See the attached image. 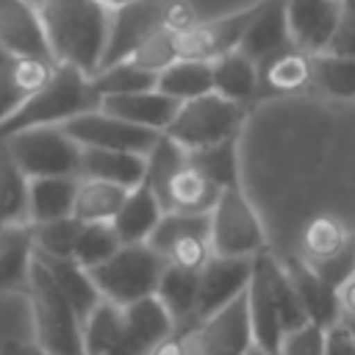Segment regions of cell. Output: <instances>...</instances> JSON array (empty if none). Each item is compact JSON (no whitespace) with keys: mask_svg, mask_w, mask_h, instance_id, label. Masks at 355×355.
I'll list each match as a JSON object with an SVG mask.
<instances>
[{"mask_svg":"<svg viewBox=\"0 0 355 355\" xmlns=\"http://www.w3.org/2000/svg\"><path fill=\"white\" fill-rule=\"evenodd\" d=\"M214 64V92L222 94L225 100H233V103H247L255 89H258V64L252 58H247L241 50H233V53H225L219 55Z\"/></svg>","mask_w":355,"mask_h":355,"instance_id":"29","label":"cell"},{"mask_svg":"<svg viewBox=\"0 0 355 355\" xmlns=\"http://www.w3.org/2000/svg\"><path fill=\"white\" fill-rule=\"evenodd\" d=\"M94 108H100V94L94 92L92 78L78 67L58 64L50 80L0 125V141L28 128L64 125L72 116H80Z\"/></svg>","mask_w":355,"mask_h":355,"instance_id":"2","label":"cell"},{"mask_svg":"<svg viewBox=\"0 0 355 355\" xmlns=\"http://www.w3.org/2000/svg\"><path fill=\"white\" fill-rule=\"evenodd\" d=\"M241 119H244L241 103H233L216 92H208V94L183 100L172 125L164 133L189 153V150L216 144L227 136H239Z\"/></svg>","mask_w":355,"mask_h":355,"instance_id":"6","label":"cell"},{"mask_svg":"<svg viewBox=\"0 0 355 355\" xmlns=\"http://www.w3.org/2000/svg\"><path fill=\"white\" fill-rule=\"evenodd\" d=\"M197 19H194V11L186 0H166L164 3V28L172 31V33H183L189 28H194Z\"/></svg>","mask_w":355,"mask_h":355,"instance_id":"43","label":"cell"},{"mask_svg":"<svg viewBox=\"0 0 355 355\" xmlns=\"http://www.w3.org/2000/svg\"><path fill=\"white\" fill-rule=\"evenodd\" d=\"M175 333V322L161 300L144 297L122 308V333L111 355H153V349Z\"/></svg>","mask_w":355,"mask_h":355,"instance_id":"13","label":"cell"},{"mask_svg":"<svg viewBox=\"0 0 355 355\" xmlns=\"http://www.w3.org/2000/svg\"><path fill=\"white\" fill-rule=\"evenodd\" d=\"M311 83L330 97L355 100V58L333 53L311 55Z\"/></svg>","mask_w":355,"mask_h":355,"instance_id":"35","label":"cell"},{"mask_svg":"<svg viewBox=\"0 0 355 355\" xmlns=\"http://www.w3.org/2000/svg\"><path fill=\"white\" fill-rule=\"evenodd\" d=\"M75 191H78L75 175L31 178V186H28V219H31V225L72 216Z\"/></svg>","mask_w":355,"mask_h":355,"instance_id":"24","label":"cell"},{"mask_svg":"<svg viewBox=\"0 0 355 355\" xmlns=\"http://www.w3.org/2000/svg\"><path fill=\"white\" fill-rule=\"evenodd\" d=\"M288 36L291 44L308 55L324 53L341 17V0H288Z\"/></svg>","mask_w":355,"mask_h":355,"instance_id":"15","label":"cell"},{"mask_svg":"<svg viewBox=\"0 0 355 355\" xmlns=\"http://www.w3.org/2000/svg\"><path fill=\"white\" fill-rule=\"evenodd\" d=\"M161 216H164V208H161L158 197L141 180L136 189L128 191V197H125V202H122V208L111 225H114L122 244H144L153 236Z\"/></svg>","mask_w":355,"mask_h":355,"instance_id":"22","label":"cell"},{"mask_svg":"<svg viewBox=\"0 0 355 355\" xmlns=\"http://www.w3.org/2000/svg\"><path fill=\"white\" fill-rule=\"evenodd\" d=\"M216 197H219V189H216L211 180H205V178L186 161V164L172 175V180H169L164 214H169V211L211 214Z\"/></svg>","mask_w":355,"mask_h":355,"instance_id":"28","label":"cell"},{"mask_svg":"<svg viewBox=\"0 0 355 355\" xmlns=\"http://www.w3.org/2000/svg\"><path fill=\"white\" fill-rule=\"evenodd\" d=\"M247 300H250V324H252V344L269 355H280V344L286 336V327L280 322V313L261 280V275L252 266V277L247 286Z\"/></svg>","mask_w":355,"mask_h":355,"instance_id":"26","label":"cell"},{"mask_svg":"<svg viewBox=\"0 0 355 355\" xmlns=\"http://www.w3.org/2000/svg\"><path fill=\"white\" fill-rule=\"evenodd\" d=\"M166 269V258L158 255L147 241L144 244H122L108 261L89 269L103 300L125 308L144 297H153Z\"/></svg>","mask_w":355,"mask_h":355,"instance_id":"4","label":"cell"},{"mask_svg":"<svg viewBox=\"0 0 355 355\" xmlns=\"http://www.w3.org/2000/svg\"><path fill=\"white\" fill-rule=\"evenodd\" d=\"M0 47L42 61H55L39 6L31 0H0Z\"/></svg>","mask_w":355,"mask_h":355,"instance_id":"14","label":"cell"},{"mask_svg":"<svg viewBox=\"0 0 355 355\" xmlns=\"http://www.w3.org/2000/svg\"><path fill=\"white\" fill-rule=\"evenodd\" d=\"M155 80H158V75H153V72H147L130 61H119V64L105 67V69L92 75V86L100 94V100L111 97V94H130V92L155 89Z\"/></svg>","mask_w":355,"mask_h":355,"instance_id":"38","label":"cell"},{"mask_svg":"<svg viewBox=\"0 0 355 355\" xmlns=\"http://www.w3.org/2000/svg\"><path fill=\"white\" fill-rule=\"evenodd\" d=\"M25 297L31 302V319H33V341L53 352V355H86L83 349V322L69 305V300L61 294L44 263L33 252L31 275Z\"/></svg>","mask_w":355,"mask_h":355,"instance_id":"3","label":"cell"},{"mask_svg":"<svg viewBox=\"0 0 355 355\" xmlns=\"http://www.w3.org/2000/svg\"><path fill=\"white\" fill-rule=\"evenodd\" d=\"M349 233L336 216H313L302 230V250L308 261H327L349 247Z\"/></svg>","mask_w":355,"mask_h":355,"instance_id":"36","label":"cell"},{"mask_svg":"<svg viewBox=\"0 0 355 355\" xmlns=\"http://www.w3.org/2000/svg\"><path fill=\"white\" fill-rule=\"evenodd\" d=\"M80 147H97V150H125V153H139L147 155L153 144L158 141V130L139 128L133 122H125L103 108L86 111L80 116H72L69 122L61 125Z\"/></svg>","mask_w":355,"mask_h":355,"instance_id":"9","label":"cell"},{"mask_svg":"<svg viewBox=\"0 0 355 355\" xmlns=\"http://www.w3.org/2000/svg\"><path fill=\"white\" fill-rule=\"evenodd\" d=\"M58 64L17 55L6 47H0V125L25 105L28 97H33L55 72Z\"/></svg>","mask_w":355,"mask_h":355,"instance_id":"16","label":"cell"},{"mask_svg":"<svg viewBox=\"0 0 355 355\" xmlns=\"http://www.w3.org/2000/svg\"><path fill=\"white\" fill-rule=\"evenodd\" d=\"M286 266V275L305 308V316L308 322H316L322 324L324 330H330L333 324L341 322V305H338V288L330 286L305 258L300 255H288L283 261Z\"/></svg>","mask_w":355,"mask_h":355,"instance_id":"17","label":"cell"},{"mask_svg":"<svg viewBox=\"0 0 355 355\" xmlns=\"http://www.w3.org/2000/svg\"><path fill=\"white\" fill-rule=\"evenodd\" d=\"M178 58H180V55H178V33L161 28V31H155L128 61L136 64V67H141V69H147V72H153V75H158L161 69H166V67L175 64Z\"/></svg>","mask_w":355,"mask_h":355,"instance_id":"40","label":"cell"},{"mask_svg":"<svg viewBox=\"0 0 355 355\" xmlns=\"http://www.w3.org/2000/svg\"><path fill=\"white\" fill-rule=\"evenodd\" d=\"M286 6H288V0H261V8L252 17V22L239 44V50L247 58H252L255 64H263L269 55L291 47Z\"/></svg>","mask_w":355,"mask_h":355,"instance_id":"19","label":"cell"},{"mask_svg":"<svg viewBox=\"0 0 355 355\" xmlns=\"http://www.w3.org/2000/svg\"><path fill=\"white\" fill-rule=\"evenodd\" d=\"M261 80L272 92H297L311 83V55L297 50L294 44L269 55L261 64Z\"/></svg>","mask_w":355,"mask_h":355,"instance_id":"33","label":"cell"},{"mask_svg":"<svg viewBox=\"0 0 355 355\" xmlns=\"http://www.w3.org/2000/svg\"><path fill=\"white\" fill-rule=\"evenodd\" d=\"M247 355H269V352H263V349H258V347H255V344H252V349H250V352H247Z\"/></svg>","mask_w":355,"mask_h":355,"instance_id":"52","label":"cell"},{"mask_svg":"<svg viewBox=\"0 0 355 355\" xmlns=\"http://www.w3.org/2000/svg\"><path fill=\"white\" fill-rule=\"evenodd\" d=\"M103 6H108V8H116V6H125V3H130V0H100Z\"/></svg>","mask_w":355,"mask_h":355,"instance_id":"51","label":"cell"},{"mask_svg":"<svg viewBox=\"0 0 355 355\" xmlns=\"http://www.w3.org/2000/svg\"><path fill=\"white\" fill-rule=\"evenodd\" d=\"M258 8H261V0L241 11H233V14L208 19V22H197L194 28L178 33V55L197 58V61H216L219 55L239 50Z\"/></svg>","mask_w":355,"mask_h":355,"instance_id":"10","label":"cell"},{"mask_svg":"<svg viewBox=\"0 0 355 355\" xmlns=\"http://www.w3.org/2000/svg\"><path fill=\"white\" fill-rule=\"evenodd\" d=\"M144 172H147V155L125 153V150L83 147L80 178H100L125 189H136L144 180Z\"/></svg>","mask_w":355,"mask_h":355,"instance_id":"23","label":"cell"},{"mask_svg":"<svg viewBox=\"0 0 355 355\" xmlns=\"http://www.w3.org/2000/svg\"><path fill=\"white\" fill-rule=\"evenodd\" d=\"M33 225L0 227V294L25 291L33 263Z\"/></svg>","mask_w":355,"mask_h":355,"instance_id":"21","label":"cell"},{"mask_svg":"<svg viewBox=\"0 0 355 355\" xmlns=\"http://www.w3.org/2000/svg\"><path fill=\"white\" fill-rule=\"evenodd\" d=\"M338 305H341V319L344 316H355V275H349L338 286Z\"/></svg>","mask_w":355,"mask_h":355,"instance_id":"47","label":"cell"},{"mask_svg":"<svg viewBox=\"0 0 355 355\" xmlns=\"http://www.w3.org/2000/svg\"><path fill=\"white\" fill-rule=\"evenodd\" d=\"M324 355H355V341L347 333V327L338 322L327 330V349Z\"/></svg>","mask_w":355,"mask_h":355,"instance_id":"45","label":"cell"},{"mask_svg":"<svg viewBox=\"0 0 355 355\" xmlns=\"http://www.w3.org/2000/svg\"><path fill=\"white\" fill-rule=\"evenodd\" d=\"M211 250L225 258H255L266 250V233L241 186L222 189L211 208Z\"/></svg>","mask_w":355,"mask_h":355,"instance_id":"7","label":"cell"},{"mask_svg":"<svg viewBox=\"0 0 355 355\" xmlns=\"http://www.w3.org/2000/svg\"><path fill=\"white\" fill-rule=\"evenodd\" d=\"M80 225L75 216H64V219H53V222H39L33 225V244L36 252L42 255H53V258H72Z\"/></svg>","mask_w":355,"mask_h":355,"instance_id":"39","label":"cell"},{"mask_svg":"<svg viewBox=\"0 0 355 355\" xmlns=\"http://www.w3.org/2000/svg\"><path fill=\"white\" fill-rule=\"evenodd\" d=\"M341 8H344V14L355 17V0H341Z\"/></svg>","mask_w":355,"mask_h":355,"instance_id":"50","label":"cell"},{"mask_svg":"<svg viewBox=\"0 0 355 355\" xmlns=\"http://www.w3.org/2000/svg\"><path fill=\"white\" fill-rule=\"evenodd\" d=\"M130 189L100 178H78L72 216L78 222H114Z\"/></svg>","mask_w":355,"mask_h":355,"instance_id":"27","label":"cell"},{"mask_svg":"<svg viewBox=\"0 0 355 355\" xmlns=\"http://www.w3.org/2000/svg\"><path fill=\"white\" fill-rule=\"evenodd\" d=\"M327 349V330L316 322H305L283 336L280 355H324Z\"/></svg>","mask_w":355,"mask_h":355,"instance_id":"41","label":"cell"},{"mask_svg":"<svg viewBox=\"0 0 355 355\" xmlns=\"http://www.w3.org/2000/svg\"><path fill=\"white\" fill-rule=\"evenodd\" d=\"M164 3L166 0H130L125 6L111 8L108 39L97 72L128 61L155 31L164 28Z\"/></svg>","mask_w":355,"mask_h":355,"instance_id":"8","label":"cell"},{"mask_svg":"<svg viewBox=\"0 0 355 355\" xmlns=\"http://www.w3.org/2000/svg\"><path fill=\"white\" fill-rule=\"evenodd\" d=\"M39 14L55 61L92 78L105 50L111 8L100 0H42Z\"/></svg>","mask_w":355,"mask_h":355,"instance_id":"1","label":"cell"},{"mask_svg":"<svg viewBox=\"0 0 355 355\" xmlns=\"http://www.w3.org/2000/svg\"><path fill=\"white\" fill-rule=\"evenodd\" d=\"M324 53H333V55H344V58H355V17L344 14L327 50Z\"/></svg>","mask_w":355,"mask_h":355,"instance_id":"44","label":"cell"},{"mask_svg":"<svg viewBox=\"0 0 355 355\" xmlns=\"http://www.w3.org/2000/svg\"><path fill=\"white\" fill-rule=\"evenodd\" d=\"M341 324L347 327V333H349V336H352V341H355V316H344V319H341Z\"/></svg>","mask_w":355,"mask_h":355,"instance_id":"49","label":"cell"},{"mask_svg":"<svg viewBox=\"0 0 355 355\" xmlns=\"http://www.w3.org/2000/svg\"><path fill=\"white\" fill-rule=\"evenodd\" d=\"M100 108L125 119V122H133L139 128H150V130H158L164 133L180 103L158 89H144V92H130V94H111V97H103L100 100Z\"/></svg>","mask_w":355,"mask_h":355,"instance_id":"18","label":"cell"},{"mask_svg":"<svg viewBox=\"0 0 355 355\" xmlns=\"http://www.w3.org/2000/svg\"><path fill=\"white\" fill-rule=\"evenodd\" d=\"M11 158L28 178H55V175H75L80 178V158L83 147L61 128H28L8 139H3Z\"/></svg>","mask_w":355,"mask_h":355,"instance_id":"5","label":"cell"},{"mask_svg":"<svg viewBox=\"0 0 355 355\" xmlns=\"http://www.w3.org/2000/svg\"><path fill=\"white\" fill-rule=\"evenodd\" d=\"M155 89L175 97L178 103L200 97L214 92V64L211 61H197V58H178L166 69L158 72Z\"/></svg>","mask_w":355,"mask_h":355,"instance_id":"30","label":"cell"},{"mask_svg":"<svg viewBox=\"0 0 355 355\" xmlns=\"http://www.w3.org/2000/svg\"><path fill=\"white\" fill-rule=\"evenodd\" d=\"M3 355H53V352L42 349L36 341H6Z\"/></svg>","mask_w":355,"mask_h":355,"instance_id":"48","label":"cell"},{"mask_svg":"<svg viewBox=\"0 0 355 355\" xmlns=\"http://www.w3.org/2000/svg\"><path fill=\"white\" fill-rule=\"evenodd\" d=\"M236 139L239 136H227L216 144L200 147V150H189V164L205 178L211 180L219 191L222 189H233L239 186V153H236Z\"/></svg>","mask_w":355,"mask_h":355,"instance_id":"32","label":"cell"},{"mask_svg":"<svg viewBox=\"0 0 355 355\" xmlns=\"http://www.w3.org/2000/svg\"><path fill=\"white\" fill-rule=\"evenodd\" d=\"M36 258L44 263V269L50 272V277L55 280V286L61 288V294L69 300V305L75 308V313L83 322L92 313V308L103 300L89 269H83L75 258H53V255H42V252H36Z\"/></svg>","mask_w":355,"mask_h":355,"instance_id":"25","label":"cell"},{"mask_svg":"<svg viewBox=\"0 0 355 355\" xmlns=\"http://www.w3.org/2000/svg\"><path fill=\"white\" fill-rule=\"evenodd\" d=\"M200 355H247L252 349V324H250V300L247 291L233 302L211 313L191 333Z\"/></svg>","mask_w":355,"mask_h":355,"instance_id":"11","label":"cell"},{"mask_svg":"<svg viewBox=\"0 0 355 355\" xmlns=\"http://www.w3.org/2000/svg\"><path fill=\"white\" fill-rule=\"evenodd\" d=\"M189 341H191V333L175 330L169 338H164V341L153 349V355H189Z\"/></svg>","mask_w":355,"mask_h":355,"instance_id":"46","label":"cell"},{"mask_svg":"<svg viewBox=\"0 0 355 355\" xmlns=\"http://www.w3.org/2000/svg\"><path fill=\"white\" fill-rule=\"evenodd\" d=\"M119 247H122V241L111 222H83L75 250H72V258L83 269H94L103 261H108Z\"/></svg>","mask_w":355,"mask_h":355,"instance_id":"37","label":"cell"},{"mask_svg":"<svg viewBox=\"0 0 355 355\" xmlns=\"http://www.w3.org/2000/svg\"><path fill=\"white\" fill-rule=\"evenodd\" d=\"M214 255L211 250V236H183L178 239L169 250H166V263L183 266V269H202L208 263V258Z\"/></svg>","mask_w":355,"mask_h":355,"instance_id":"42","label":"cell"},{"mask_svg":"<svg viewBox=\"0 0 355 355\" xmlns=\"http://www.w3.org/2000/svg\"><path fill=\"white\" fill-rule=\"evenodd\" d=\"M122 333V308L111 300H100L83 319V349L86 355H111Z\"/></svg>","mask_w":355,"mask_h":355,"instance_id":"34","label":"cell"},{"mask_svg":"<svg viewBox=\"0 0 355 355\" xmlns=\"http://www.w3.org/2000/svg\"><path fill=\"white\" fill-rule=\"evenodd\" d=\"M31 3H36V6H39V3H42V0H31Z\"/></svg>","mask_w":355,"mask_h":355,"instance_id":"53","label":"cell"},{"mask_svg":"<svg viewBox=\"0 0 355 355\" xmlns=\"http://www.w3.org/2000/svg\"><path fill=\"white\" fill-rule=\"evenodd\" d=\"M28 186H31V178L17 166L8 147L0 141V227L31 225V219H28Z\"/></svg>","mask_w":355,"mask_h":355,"instance_id":"31","label":"cell"},{"mask_svg":"<svg viewBox=\"0 0 355 355\" xmlns=\"http://www.w3.org/2000/svg\"><path fill=\"white\" fill-rule=\"evenodd\" d=\"M197 288H200V272L197 269H183V266L166 263V269L161 272L155 297L169 311V316L175 322V330L194 333Z\"/></svg>","mask_w":355,"mask_h":355,"instance_id":"20","label":"cell"},{"mask_svg":"<svg viewBox=\"0 0 355 355\" xmlns=\"http://www.w3.org/2000/svg\"><path fill=\"white\" fill-rule=\"evenodd\" d=\"M252 277V258H225L211 255L208 263L200 269V288H197V313L194 327L205 322L211 313L233 302L239 294L247 291Z\"/></svg>","mask_w":355,"mask_h":355,"instance_id":"12","label":"cell"}]
</instances>
